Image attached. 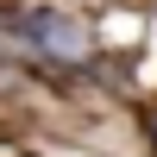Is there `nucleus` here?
Masks as SVG:
<instances>
[{
	"mask_svg": "<svg viewBox=\"0 0 157 157\" xmlns=\"http://www.w3.org/2000/svg\"><path fill=\"white\" fill-rule=\"evenodd\" d=\"M13 32L25 38V44H38V50H50V57H63V63H75L88 50V32L69 19V13H13Z\"/></svg>",
	"mask_w": 157,
	"mask_h": 157,
	"instance_id": "f257e3e1",
	"label": "nucleus"
}]
</instances>
